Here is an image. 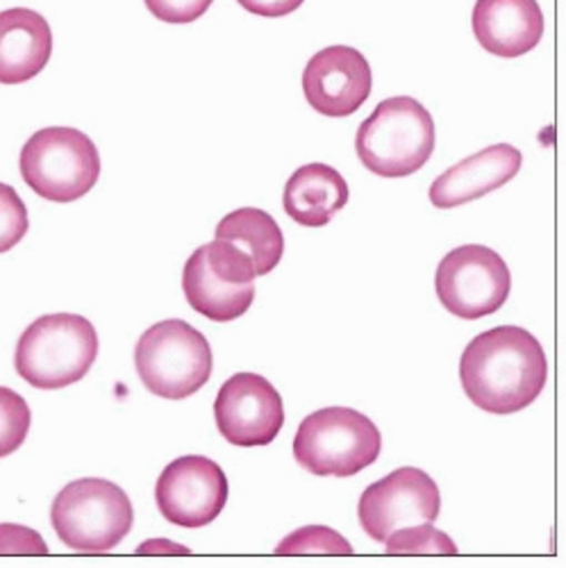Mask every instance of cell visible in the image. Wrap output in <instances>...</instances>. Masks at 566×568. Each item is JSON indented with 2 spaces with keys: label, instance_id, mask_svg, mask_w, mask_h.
Segmentation results:
<instances>
[{
  "label": "cell",
  "instance_id": "6da1fadb",
  "mask_svg": "<svg viewBox=\"0 0 566 568\" xmlns=\"http://www.w3.org/2000/svg\"><path fill=\"white\" fill-rule=\"evenodd\" d=\"M459 381L476 407L496 416L516 414L533 405L546 387V353L528 329L498 325L464 348Z\"/></svg>",
  "mask_w": 566,
  "mask_h": 568
},
{
  "label": "cell",
  "instance_id": "7a4b0ae2",
  "mask_svg": "<svg viewBox=\"0 0 566 568\" xmlns=\"http://www.w3.org/2000/svg\"><path fill=\"white\" fill-rule=\"evenodd\" d=\"M99 357L97 327L78 314H46L19 339L14 366L37 389H64L80 383Z\"/></svg>",
  "mask_w": 566,
  "mask_h": 568
},
{
  "label": "cell",
  "instance_id": "3957f363",
  "mask_svg": "<svg viewBox=\"0 0 566 568\" xmlns=\"http://www.w3.org/2000/svg\"><path fill=\"white\" fill-rule=\"evenodd\" d=\"M360 162L381 178H407L426 166L435 151L433 114L416 99L377 103L355 136Z\"/></svg>",
  "mask_w": 566,
  "mask_h": 568
},
{
  "label": "cell",
  "instance_id": "277c9868",
  "mask_svg": "<svg viewBox=\"0 0 566 568\" xmlns=\"http://www.w3.org/2000/svg\"><path fill=\"white\" fill-rule=\"evenodd\" d=\"M383 453L377 425L357 409L325 407L299 425L296 462L312 476L348 478L371 466Z\"/></svg>",
  "mask_w": 566,
  "mask_h": 568
},
{
  "label": "cell",
  "instance_id": "5b68a950",
  "mask_svg": "<svg viewBox=\"0 0 566 568\" xmlns=\"http://www.w3.org/2000/svg\"><path fill=\"white\" fill-rule=\"evenodd\" d=\"M134 366L144 387L166 400H184L208 385L214 357L196 327L180 318L149 327L134 346Z\"/></svg>",
  "mask_w": 566,
  "mask_h": 568
},
{
  "label": "cell",
  "instance_id": "8992f818",
  "mask_svg": "<svg viewBox=\"0 0 566 568\" xmlns=\"http://www.w3.org/2000/svg\"><path fill=\"white\" fill-rule=\"evenodd\" d=\"M51 524L71 550L101 555L114 550L130 535L134 509L128 494L114 483L84 478L55 496Z\"/></svg>",
  "mask_w": 566,
  "mask_h": 568
},
{
  "label": "cell",
  "instance_id": "52a82bcc",
  "mask_svg": "<svg viewBox=\"0 0 566 568\" xmlns=\"http://www.w3.org/2000/svg\"><path fill=\"white\" fill-rule=\"evenodd\" d=\"M19 169L23 182L43 201L73 203L99 182L101 155L75 128H43L26 141Z\"/></svg>",
  "mask_w": 566,
  "mask_h": 568
},
{
  "label": "cell",
  "instance_id": "ba28073f",
  "mask_svg": "<svg viewBox=\"0 0 566 568\" xmlns=\"http://www.w3.org/2000/svg\"><path fill=\"white\" fill-rule=\"evenodd\" d=\"M255 277V264L246 255L223 240H214L186 260L182 292L189 307L210 321L228 323L251 310Z\"/></svg>",
  "mask_w": 566,
  "mask_h": 568
},
{
  "label": "cell",
  "instance_id": "9c48e42d",
  "mask_svg": "<svg viewBox=\"0 0 566 568\" xmlns=\"http://www.w3.org/2000/svg\"><path fill=\"white\" fill-rule=\"evenodd\" d=\"M435 292L442 305L459 318L489 316L505 305L512 292L509 266L487 246H459L439 262Z\"/></svg>",
  "mask_w": 566,
  "mask_h": 568
},
{
  "label": "cell",
  "instance_id": "30bf717a",
  "mask_svg": "<svg viewBox=\"0 0 566 568\" xmlns=\"http://www.w3.org/2000/svg\"><path fill=\"white\" fill-rule=\"evenodd\" d=\"M442 509L437 483L421 468H398L373 483L360 498L357 516L364 532L385 544L396 530L433 524Z\"/></svg>",
  "mask_w": 566,
  "mask_h": 568
},
{
  "label": "cell",
  "instance_id": "8fae6325",
  "mask_svg": "<svg viewBox=\"0 0 566 568\" xmlns=\"http://www.w3.org/2000/svg\"><path fill=\"white\" fill-rule=\"evenodd\" d=\"M162 516L178 528H205L228 503L223 468L203 455H182L171 462L155 485Z\"/></svg>",
  "mask_w": 566,
  "mask_h": 568
},
{
  "label": "cell",
  "instance_id": "7c38bea8",
  "mask_svg": "<svg viewBox=\"0 0 566 568\" xmlns=\"http://www.w3.org/2000/svg\"><path fill=\"white\" fill-rule=\"evenodd\" d=\"M214 418L228 444L242 448L269 446L285 425V407L266 377L237 373L219 389Z\"/></svg>",
  "mask_w": 566,
  "mask_h": 568
},
{
  "label": "cell",
  "instance_id": "4fadbf2b",
  "mask_svg": "<svg viewBox=\"0 0 566 568\" xmlns=\"http://www.w3.org/2000/svg\"><path fill=\"white\" fill-rule=\"evenodd\" d=\"M371 67L351 45H327L312 55L303 71V91L312 110L323 116H351L371 97Z\"/></svg>",
  "mask_w": 566,
  "mask_h": 568
},
{
  "label": "cell",
  "instance_id": "5bb4252c",
  "mask_svg": "<svg viewBox=\"0 0 566 568\" xmlns=\"http://www.w3.org/2000/svg\"><path fill=\"white\" fill-rule=\"evenodd\" d=\"M524 158L509 144L487 146L444 171L431 186V203L439 210H453L478 201L505 186L518 171Z\"/></svg>",
  "mask_w": 566,
  "mask_h": 568
},
{
  "label": "cell",
  "instance_id": "9a60e30c",
  "mask_svg": "<svg viewBox=\"0 0 566 568\" xmlns=\"http://www.w3.org/2000/svg\"><path fill=\"white\" fill-rule=\"evenodd\" d=\"M471 26L487 53L522 58L544 37V12L537 0H476Z\"/></svg>",
  "mask_w": 566,
  "mask_h": 568
},
{
  "label": "cell",
  "instance_id": "2e32d148",
  "mask_svg": "<svg viewBox=\"0 0 566 568\" xmlns=\"http://www.w3.org/2000/svg\"><path fill=\"white\" fill-rule=\"evenodd\" d=\"M53 55V30L39 12L12 8L0 12V84L32 80Z\"/></svg>",
  "mask_w": 566,
  "mask_h": 568
},
{
  "label": "cell",
  "instance_id": "e0dca14e",
  "mask_svg": "<svg viewBox=\"0 0 566 568\" xmlns=\"http://www.w3.org/2000/svg\"><path fill=\"white\" fill-rule=\"evenodd\" d=\"M285 212L299 225L321 227L335 219L348 203V182L344 175L321 162L301 166L285 184L282 194Z\"/></svg>",
  "mask_w": 566,
  "mask_h": 568
},
{
  "label": "cell",
  "instance_id": "ac0fdd59",
  "mask_svg": "<svg viewBox=\"0 0 566 568\" xmlns=\"http://www.w3.org/2000/svg\"><path fill=\"white\" fill-rule=\"evenodd\" d=\"M214 240H223L246 255L255 264L257 275L271 273L285 253V236L280 225L257 207H240L225 214L216 225Z\"/></svg>",
  "mask_w": 566,
  "mask_h": 568
},
{
  "label": "cell",
  "instance_id": "d6986e66",
  "mask_svg": "<svg viewBox=\"0 0 566 568\" xmlns=\"http://www.w3.org/2000/svg\"><path fill=\"white\" fill-rule=\"evenodd\" d=\"M385 546L387 555H457L455 541L446 532L433 528V524L396 530L387 537Z\"/></svg>",
  "mask_w": 566,
  "mask_h": 568
},
{
  "label": "cell",
  "instance_id": "ffe728a7",
  "mask_svg": "<svg viewBox=\"0 0 566 568\" xmlns=\"http://www.w3.org/2000/svg\"><path fill=\"white\" fill-rule=\"evenodd\" d=\"M32 414L26 398L8 387H0V457L17 453L28 433Z\"/></svg>",
  "mask_w": 566,
  "mask_h": 568
},
{
  "label": "cell",
  "instance_id": "44dd1931",
  "mask_svg": "<svg viewBox=\"0 0 566 568\" xmlns=\"http://www.w3.org/2000/svg\"><path fill=\"white\" fill-rule=\"evenodd\" d=\"M275 555H353V546L333 528L307 526L282 539Z\"/></svg>",
  "mask_w": 566,
  "mask_h": 568
},
{
  "label": "cell",
  "instance_id": "7402d4cb",
  "mask_svg": "<svg viewBox=\"0 0 566 568\" xmlns=\"http://www.w3.org/2000/svg\"><path fill=\"white\" fill-rule=\"evenodd\" d=\"M30 227L28 210L17 189L0 182V255L12 251Z\"/></svg>",
  "mask_w": 566,
  "mask_h": 568
},
{
  "label": "cell",
  "instance_id": "603a6c76",
  "mask_svg": "<svg viewBox=\"0 0 566 568\" xmlns=\"http://www.w3.org/2000/svg\"><path fill=\"white\" fill-rule=\"evenodd\" d=\"M214 0H146L149 12L164 23H192L201 19Z\"/></svg>",
  "mask_w": 566,
  "mask_h": 568
},
{
  "label": "cell",
  "instance_id": "cb8c5ba5",
  "mask_svg": "<svg viewBox=\"0 0 566 568\" xmlns=\"http://www.w3.org/2000/svg\"><path fill=\"white\" fill-rule=\"evenodd\" d=\"M0 555H49V546L26 526L0 524Z\"/></svg>",
  "mask_w": 566,
  "mask_h": 568
},
{
  "label": "cell",
  "instance_id": "d4e9b609",
  "mask_svg": "<svg viewBox=\"0 0 566 568\" xmlns=\"http://www.w3.org/2000/svg\"><path fill=\"white\" fill-rule=\"evenodd\" d=\"M237 3L257 17H266V19H280L287 17L292 12H296L305 0H237Z\"/></svg>",
  "mask_w": 566,
  "mask_h": 568
}]
</instances>
